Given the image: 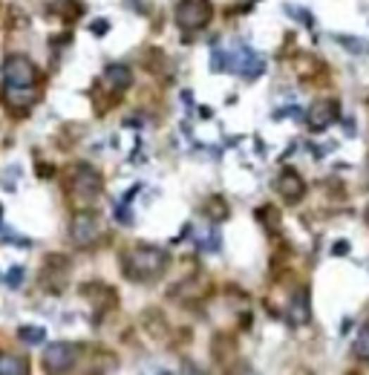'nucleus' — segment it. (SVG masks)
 <instances>
[{
	"mask_svg": "<svg viewBox=\"0 0 369 375\" xmlns=\"http://www.w3.org/2000/svg\"><path fill=\"white\" fill-rule=\"evenodd\" d=\"M228 55H231V73H237V75H242L245 81H254L257 75H263V70H265V61L249 47V44H237L234 49H228Z\"/></svg>",
	"mask_w": 369,
	"mask_h": 375,
	"instance_id": "obj_7",
	"label": "nucleus"
},
{
	"mask_svg": "<svg viewBox=\"0 0 369 375\" xmlns=\"http://www.w3.org/2000/svg\"><path fill=\"white\" fill-rule=\"evenodd\" d=\"M6 283H9L12 289H18V286L23 283V266H12V269L6 271Z\"/></svg>",
	"mask_w": 369,
	"mask_h": 375,
	"instance_id": "obj_18",
	"label": "nucleus"
},
{
	"mask_svg": "<svg viewBox=\"0 0 369 375\" xmlns=\"http://www.w3.org/2000/svg\"><path fill=\"white\" fill-rule=\"evenodd\" d=\"M182 375H208V372H205L199 364H191V361H188V364L182 367Z\"/></svg>",
	"mask_w": 369,
	"mask_h": 375,
	"instance_id": "obj_20",
	"label": "nucleus"
},
{
	"mask_svg": "<svg viewBox=\"0 0 369 375\" xmlns=\"http://www.w3.org/2000/svg\"><path fill=\"white\" fill-rule=\"evenodd\" d=\"M211 73H231V55L223 44L211 47Z\"/></svg>",
	"mask_w": 369,
	"mask_h": 375,
	"instance_id": "obj_13",
	"label": "nucleus"
},
{
	"mask_svg": "<svg viewBox=\"0 0 369 375\" xmlns=\"http://www.w3.org/2000/svg\"><path fill=\"white\" fill-rule=\"evenodd\" d=\"M274 188H277V194H280L289 205H294V202H300V199L306 197V182H303V176H300L297 171H292V168H286L280 176H277Z\"/></svg>",
	"mask_w": 369,
	"mask_h": 375,
	"instance_id": "obj_10",
	"label": "nucleus"
},
{
	"mask_svg": "<svg viewBox=\"0 0 369 375\" xmlns=\"http://www.w3.org/2000/svg\"><path fill=\"white\" fill-rule=\"evenodd\" d=\"M101 84L107 87V92H113V96H121V92H127L133 84V67L130 64H110L101 75Z\"/></svg>",
	"mask_w": 369,
	"mask_h": 375,
	"instance_id": "obj_11",
	"label": "nucleus"
},
{
	"mask_svg": "<svg viewBox=\"0 0 369 375\" xmlns=\"http://www.w3.org/2000/svg\"><path fill=\"white\" fill-rule=\"evenodd\" d=\"M332 254H334V257H346V254H349V240H337V242L332 245Z\"/></svg>",
	"mask_w": 369,
	"mask_h": 375,
	"instance_id": "obj_19",
	"label": "nucleus"
},
{
	"mask_svg": "<svg viewBox=\"0 0 369 375\" xmlns=\"http://www.w3.org/2000/svg\"><path fill=\"white\" fill-rule=\"evenodd\" d=\"M337 121V102L332 99H320L309 107V116H306V124H309V130L312 133H323L329 130L332 124Z\"/></svg>",
	"mask_w": 369,
	"mask_h": 375,
	"instance_id": "obj_8",
	"label": "nucleus"
},
{
	"mask_svg": "<svg viewBox=\"0 0 369 375\" xmlns=\"http://www.w3.org/2000/svg\"><path fill=\"white\" fill-rule=\"evenodd\" d=\"M18 340L26 343V347H38V343L46 340V329L44 326H35V324H26L18 329Z\"/></svg>",
	"mask_w": 369,
	"mask_h": 375,
	"instance_id": "obj_14",
	"label": "nucleus"
},
{
	"mask_svg": "<svg viewBox=\"0 0 369 375\" xmlns=\"http://www.w3.org/2000/svg\"><path fill=\"white\" fill-rule=\"evenodd\" d=\"M283 12H286V15H292V18H297L303 26H315V15H312L309 9H303V6H289V4H286V6H283Z\"/></svg>",
	"mask_w": 369,
	"mask_h": 375,
	"instance_id": "obj_17",
	"label": "nucleus"
},
{
	"mask_svg": "<svg viewBox=\"0 0 369 375\" xmlns=\"http://www.w3.org/2000/svg\"><path fill=\"white\" fill-rule=\"evenodd\" d=\"M70 191L81 199V202H89V199H96L101 191H104V179L101 173L92 168V165H75L70 171Z\"/></svg>",
	"mask_w": 369,
	"mask_h": 375,
	"instance_id": "obj_6",
	"label": "nucleus"
},
{
	"mask_svg": "<svg viewBox=\"0 0 369 375\" xmlns=\"http://www.w3.org/2000/svg\"><path fill=\"white\" fill-rule=\"evenodd\" d=\"M334 41L337 44H341L346 52H369V47H366V41L363 38H352V35H334Z\"/></svg>",
	"mask_w": 369,
	"mask_h": 375,
	"instance_id": "obj_16",
	"label": "nucleus"
},
{
	"mask_svg": "<svg viewBox=\"0 0 369 375\" xmlns=\"http://www.w3.org/2000/svg\"><path fill=\"white\" fill-rule=\"evenodd\" d=\"M0 75H4V87H38V67L35 61L29 55H9L4 61V70H0Z\"/></svg>",
	"mask_w": 369,
	"mask_h": 375,
	"instance_id": "obj_4",
	"label": "nucleus"
},
{
	"mask_svg": "<svg viewBox=\"0 0 369 375\" xmlns=\"http://www.w3.org/2000/svg\"><path fill=\"white\" fill-rule=\"evenodd\" d=\"M0 375H29L26 358H20L18 352H9V350H0Z\"/></svg>",
	"mask_w": 369,
	"mask_h": 375,
	"instance_id": "obj_12",
	"label": "nucleus"
},
{
	"mask_svg": "<svg viewBox=\"0 0 369 375\" xmlns=\"http://www.w3.org/2000/svg\"><path fill=\"white\" fill-rule=\"evenodd\" d=\"M352 355H355L358 361H369V321H366V324L358 329V335H355Z\"/></svg>",
	"mask_w": 369,
	"mask_h": 375,
	"instance_id": "obj_15",
	"label": "nucleus"
},
{
	"mask_svg": "<svg viewBox=\"0 0 369 375\" xmlns=\"http://www.w3.org/2000/svg\"><path fill=\"white\" fill-rule=\"evenodd\" d=\"M170 254L159 245H136L125 254V274L130 280H156L168 269Z\"/></svg>",
	"mask_w": 369,
	"mask_h": 375,
	"instance_id": "obj_1",
	"label": "nucleus"
},
{
	"mask_svg": "<svg viewBox=\"0 0 369 375\" xmlns=\"http://www.w3.org/2000/svg\"><path fill=\"white\" fill-rule=\"evenodd\" d=\"M70 240L78 248H96L104 240V223L96 211H78L70 220Z\"/></svg>",
	"mask_w": 369,
	"mask_h": 375,
	"instance_id": "obj_3",
	"label": "nucleus"
},
{
	"mask_svg": "<svg viewBox=\"0 0 369 375\" xmlns=\"http://www.w3.org/2000/svg\"><path fill=\"white\" fill-rule=\"evenodd\" d=\"M110 32V20H99L92 23V35H107Z\"/></svg>",
	"mask_w": 369,
	"mask_h": 375,
	"instance_id": "obj_21",
	"label": "nucleus"
},
{
	"mask_svg": "<svg viewBox=\"0 0 369 375\" xmlns=\"http://www.w3.org/2000/svg\"><path fill=\"white\" fill-rule=\"evenodd\" d=\"M78 364V347L70 340H58L49 343L44 350V369L46 375H70Z\"/></svg>",
	"mask_w": 369,
	"mask_h": 375,
	"instance_id": "obj_5",
	"label": "nucleus"
},
{
	"mask_svg": "<svg viewBox=\"0 0 369 375\" xmlns=\"http://www.w3.org/2000/svg\"><path fill=\"white\" fill-rule=\"evenodd\" d=\"M173 18H176V26L184 32V38H188L194 32H202L211 23L213 6H211V0H179Z\"/></svg>",
	"mask_w": 369,
	"mask_h": 375,
	"instance_id": "obj_2",
	"label": "nucleus"
},
{
	"mask_svg": "<svg viewBox=\"0 0 369 375\" xmlns=\"http://www.w3.org/2000/svg\"><path fill=\"white\" fill-rule=\"evenodd\" d=\"M286 318L292 321V326H306V324H312V297H309V289H306V286L294 289V295L289 297Z\"/></svg>",
	"mask_w": 369,
	"mask_h": 375,
	"instance_id": "obj_9",
	"label": "nucleus"
}]
</instances>
